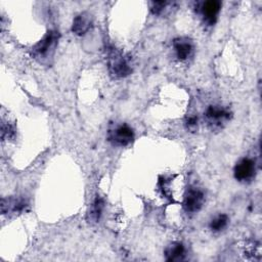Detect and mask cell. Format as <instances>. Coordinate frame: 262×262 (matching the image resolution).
Here are the masks:
<instances>
[{
	"label": "cell",
	"instance_id": "cell-1",
	"mask_svg": "<svg viewBox=\"0 0 262 262\" xmlns=\"http://www.w3.org/2000/svg\"><path fill=\"white\" fill-rule=\"evenodd\" d=\"M59 34L57 31H49L37 44L32 48V55L40 63L48 64L52 59L57 43Z\"/></svg>",
	"mask_w": 262,
	"mask_h": 262
},
{
	"label": "cell",
	"instance_id": "cell-2",
	"mask_svg": "<svg viewBox=\"0 0 262 262\" xmlns=\"http://www.w3.org/2000/svg\"><path fill=\"white\" fill-rule=\"evenodd\" d=\"M108 70L115 78H123L131 74L132 67L129 59L115 47L108 49Z\"/></svg>",
	"mask_w": 262,
	"mask_h": 262
},
{
	"label": "cell",
	"instance_id": "cell-3",
	"mask_svg": "<svg viewBox=\"0 0 262 262\" xmlns=\"http://www.w3.org/2000/svg\"><path fill=\"white\" fill-rule=\"evenodd\" d=\"M230 112L221 105H209L205 112L206 121L213 130L222 128L230 119Z\"/></svg>",
	"mask_w": 262,
	"mask_h": 262
},
{
	"label": "cell",
	"instance_id": "cell-4",
	"mask_svg": "<svg viewBox=\"0 0 262 262\" xmlns=\"http://www.w3.org/2000/svg\"><path fill=\"white\" fill-rule=\"evenodd\" d=\"M134 132L126 124L116 125L107 132V140L115 146H126L133 141Z\"/></svg>",
	"mask_w": 262,
	"mask_h": 262
},
{
	"label": "cell",
	"instance_id": "cell-5",
	"mask_svg": "<svg viewBox=\"0 0 262 262\" xmlns=\"http://www.w3.org/2000/svg\"><path fill=\"white\" fill-rule=\"evenodd\" d=\"M234 177L241 182L251 181L256 173V163L253 159L243 158L234 167Z\"/></svg>",
	"mask_w": 262,
	"mask_h": 262
},
{
	"label": "cell",
	"instance_id": "cell-6",
	"mask_svg": "<svg viewBox=\"0 0 262 262\" xmlns=\"http://www.w3.org/2000/svg\"><path fill=\"white\" fill-rule=\"evenodd\" d=\"M205 202L204 192L195 187L188 189L184 195L183 208L186 212L194 213L201 210Z\"/></svg>",
	"mask_w": 262,
	"mask_h": 262
},
{
	"label": "cell",
	"instance_id": "cell-7",
	"mask_svg": "<svg viewBox=\"0 0 262 262\" xmlns=\"http://www.w3.org/2000/svg\"><path fill=\"white\" fill-rule=\"evenodd\" d=\"M220 8H221L220 1L209 0L201 4L200 12L207 24L213 25L217 19V15L220 11Z\"/></svg>",
	"mask_w": 262,
	"mask_h": 262
},
{
	"label": "cell",
	"instance_id": "cell-8",
	"mask_svg": "<svg viewBox=\"0 0 262 262\" xmlns=\"http://www.w3.org/2000/svg\"><path fill=\"white\" fill-rule=\"evenodd\" d=\"M173 48L179 60H186L192 54L193 44L190 39L181 37L173 41Z\"/></svg>",
	"mask_w": 262,
	"mask_h": 262
},
{
	"label": "cell",
	"instance_id": "cell-9",
	"mask_svg": "<svg viewBox=\"0 0 262 262\" xmlns=\"http://www.w3.org/2000/svg\"><path fill=\"white\" fill-rule=\"evenodd\" d=\"M91 27H92L91 14H89L88 12H82L74 18L73 25H72V31L76 35L81 36L86 34Z\"/></svg>",
	"mask_w": 262,
	"mask_h": 262
},
{
	"label": "cell",
	"instance_id": "cell-10",
	"mask_svg": "<svg viewBox=\"0 0 262 262\" xmlns=\"http://www.w3.org/2000/svg\"><path fill=\"white\" fill-rule=\"evenodd\" d=\"M166 260L169 262H180L185 258V248L182 243L174 242L165 250Z\"/></svg>",
	"mask_w": 262,
	"mask_h": 262
},
{
	"label": "cell",
	"instance_id": "cell-11",
	"mask_svg": "<svg viewBox=\"0 0 262 262\" xmlns=\"http://www.w3.org/2000/svg\"><path fill=\"white\" fill-rule=\"evenodd\" d=\"M27 207V201L25 199H2L1 211L3 214L8 212H20Z\"/></svg>",
	"mask_w": 262,
	"mask_h": 262
},
{
	"label": "cell",
	"instance_id": "cell-12",
	"mask_svg": "<svg viewBox=\"0 0 262 262\" xmlns=\"http://www.w3.org/2000/svg\"><path fill=\"white\" fill-rule=\"evenodd\" d=\"M104 208V202L100 196H96L89 207L87 213V220L90 223H95L99 220Z\"/></svg>",
	"mask_w": 262,
	"mask_h": 262
},
{
	"label": "cell",
	"instance_id": "cell-13",
	"mask_svg": "<svg viewBox=\"0 0 262 262\" xmlns=\"http://www.w3.org/2000/svg\"><path fill=\"white\" fill-rule=\"evenodd\" d=\"M227 222L228 217L225 214H220L211 220L209 226L213 231H220L227 225Z\"/></svg>",
	"mask_w": 262,
	"mask_h": 262
},
{
	"label": "cell",
	"instance_id": "cell-14",
	"mask_svg": "<svg viewBox=\"0 0 262 262\" xmlns=\"http://www.w3.org/2000/svg\"><path fill=\"white\" fill-rule=\"evenodd\" d=\"M149 4H150V10L154 14H161L162 11L166 8V6L169 3L166 1H151Z\"/></svg>",
	"mask_w": 262,
	"mask_h": 262
},
{
	"label": "cell",
	"instance_id": "cell-15",
	"mask_svg": "<svg viewBox=\"0 0 262 262\" xmlns=\"http://www.w3.org/2000/svg\"><path fill=\"white\" fill-rule=\"evenodd\" d=\"M186 125L189 130H195V128L198 127V117H189L186 121Z\"/></svg>",
	"mask_w": 262,
	"mask_h": 262
}]
</instances>
